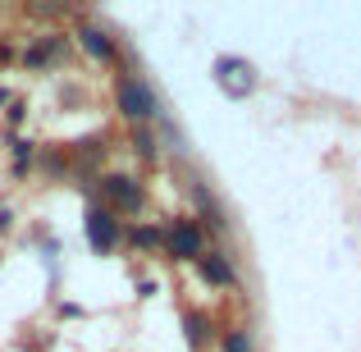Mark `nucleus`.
Segmentation results:
<instances>
[{
    "label": "nucleus",
    "mask_w": 361,
    "mask_h": 352,
    "mask_svg": "<svg viewBox=\"0 0 361 352\" xmlns=\"http://www.w3.org/2000/svg\"><path fill=\"white\" fill-rule=\"evenodd\" d=\"M188 344H192V348L206 344V320L202 316H188Z\"/></svg>",
    "instance_id": "9d476101"
},
{
    "label": "nucleus",
    "mask_w": 361,
    "mask_h": 352,
    "mask_svg": "<svg viewBox=\"0 0 361 352\" xmlns=\"http://www.w3.org/2000/svg\"><path fill=\"white\" fill-rule=\"evenodd\" d=\"M115 238H119L115 211H110V206H92V211H87V243L97 247V252H110Z\"/></svg>",
    "instance_id": "7ed1b4c3"
},
{
    "label": "nucleus",
    "mask_w": 361,
    "mask_h": 352,
    "mask_svg": "<svg viewBox=\"0 0 361 352\" xmlns=\"http://www.w3.org/2000/svg\"><path fill=\"white\" fill-rule=\"evenodd\" d=\"M82 46H87L92 55H97V60H115V42H110L106 32H101V28H82Z\"/></svg>",
    "instance_id": "423d86ee"
},
{
    "label": "nucleus",
    "mask_w": 361,
    "mask_h": 352,
    "mask_svg": "<svg viewBox=\"0 0 361 352\" xmlns=\"http://www.w3.org/2000/svg\"><path fill=\"white\" fill-rule=\"evenodd\" d=\"M165 247L178 261H197L202 256V224L197 220H174V229L165 233Z\"/></svg>",
    "instance_id": "f03ea898"
},
{
    "label": "nucleus",
    "mask_w": 361,
    "mask_h": 352,
    "mask_svg": "<svg viewBox=\"0 0 361 352\" xmlns=\"http://www.w3.org/2000/svg\"><path fill=\"white\" fill-rule=\"evenodd\" d=\"M101 193H106L119 211H137V206H142V188L133 183V178H123V174H110L106 183H101Z\"/></svg>",
    "instance_id": "39448f33"
},
{
    "label": "nucleus",
    "mask_w": 361,
    "mask_h": 352,
    "mask_svg": "<svg viewBox=\"0 0 361 352\" xmlns=\"http://www.w3.org/2000/svg\"><path fill=\"white\" fill-rule=\"evenodd\" d=\"M224 352H252V344H247V334H229L224 339Z\"/></svg>",
    "instance_id": "9b49d317"
},
{
    "label": "nucleus",
    "mask_w": 361,
    "mask_h": 352,
    "mask_svg": "<svg viewBox=\"0 0 361 352\" xmlns=\"http://www.w3.org/2000/svg\"><path fill=\"white\" fill-rule=\"evenodd\" d=\"M197 261H202V274L211 284H233V265L224 256H197Z\"/></svg>",
    "instance_id": "0eeeda50"
},
{
    "label": "nucleus",
    "mask_w": 361,
    "mask_h": 352,
    "mask_svg": "<svg viewBox=\"0 0 361 352\" xmlns=\"http://www.w3.org/2000/svg\"><path fill=\"white\" fill-rule=\"evenodd\" d=\"M133 247H165V233L160 229H151V224H142V229H133Z\"/></svg>",
    "instance_id": "1a4fd4ad"
},
{
    "label": "nucleus",
    "mask_w": 361,
    "mask_h": 352,
    "mask_svg": "<svg viewBox=\"0 0 361 352\" xmlns=\"http://www.w3.org/2000/svg\"><path fill=\"white\" fill-rule=\"evenodd\" d=\"M60 51H64V37H46L42 46H32V51H27V64H46V60H55Z\"/></svg>",
    "instance_id": "6e6552de"
},
{
    "label": "nucleus",
    "mask_w": 361,
    "mask_h": 352,
    "mask_svg": "<svg viewBox=\"0 0 361 352\" xmlns=\"http://www.w3.org/2000/svg\"><path fill=\"white\" fill-rule=\"evenodd\" d=\"M215 69H220L215 78H220V87L229 92V97H247V92H252V83H256V78H252V64H243V60H220Z\"/></svg>",
    "instance_id": "20e7f679"
},
{
    "label": "nucleus",
    "mask_w": 361,
    "mask_h": 352,
    "mask_svg": "<svg viewBox=\"0 0 361 352\" xmlns=\"http://www.w3.org/2000/svg\"><path fill=\"white\" fill-rule=\"evenodd\" d=\"M119 110H123L128 119H151V115H156V97H151L147 83L123 78V83H119Z\"/></svg>",
    "instance_id": "f257e3e1"
}]
</instances>
